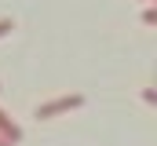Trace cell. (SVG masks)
<instances>
[{
    "label": "cell",
    "instance_id": "cell-1",
    "mask_svg": "<svg viewBox=\"0 0 157 146\" xmlns=\"http://www.w3.org/2000/svg\"><path fill=\"white\" fill-rule=\"evenodd\" d=\"M84 106V95H55V99H48V102H40L33 110V117L37 121H51V117H59V113H70V110H80Z\"/></svg>",
    "mask_w": 157,
    "mask_h": 146
},
{
    "label": "cell",
    "instance_id": "cell-2",
    "mask_svg": "<svg viewBox=\"0 0 157 146\" xmlns=\"http://www.w3.org/2000/svg\"><path fill=\"white\" fill-rule=\"evenodd\" d=\"M0 135H4L11 146H18V143H22V128L11 121V113H7L4 106H0Z\"/></svg>",
    "mask_w": 157,
    "mask_h": 146
},
{
    "label": "cell",
    "instance_id": "cell-3",
    "mask_svg": "<svg viewBox=\"0 0 157 146\" xmlns=\"http://www.w3.org/2000/svg\"><path fill=\"white\" fill-rule=\"evenodd\" d=\"M143 26H157V4H146L143 7Z\"/></svg>",
    "mask_w": 157,
    "mask_h": 146
},
{
    "label": "cell",
    "instance_id": "cell-4",
    "mask_svg": "<svg viewBox=\"0 0 157 146\" xmlns=\"http://www.w3.org/2000/svg\"><path fill=\"white\" fill-rule=\"evenodd\" d=\"M139 99H143L146 106H157V88H143V91H139Z\"/></svg>",
    "mask_w": 157,
    "mask_h": 146
},
{
    "label": "cell",
    "instance_id": "cell-5",
    "mask_svg": "<svg viewBox=\"0 0 157 146\" xmlns=\"http://www.w3.org/2000/svg\"><path fill=\"white\" fill-rule=\"evenodd\" d=\"M11 29H15V18H0V36H7Z\"/></svg>",
    "mask_w": 157,
    "mask_h": 146
},
{
    "label": "cell",
    "instance_id": "cell-6",
    "mask_svg": "<svg viewBox=\"0 0 157 146\" xmlns=\"http://www.w3.org/2000/svg\"><path fill=\"white\" fill-rule=\"evenodd\" d=\"M0 146H11V143H7V139H4V135H0Z\"/></svg>",
    "mask_w": 157,
    "mask_h": 146
},
{
    "label": "cell",
    "instance_id": "cell-7",
    "mask_svg": "<svg viewBox=\"0 0 157 146\" xmlns=\"http://www.w3.org/2000/svg\"><path fill=\"white\" fill-rule=\"evenodd\" d=\"M143 4H146V0H143Z\"/></svg>",
    "mask_w": 157,
    "mask_h": 146
}]
</instances>
